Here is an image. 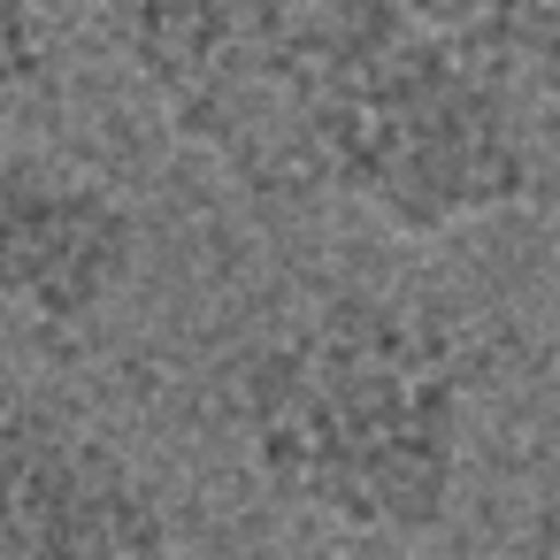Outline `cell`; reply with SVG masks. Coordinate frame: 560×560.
<instances>
[{"instance_id": "obj_1", "label": "cell", "mask_w": 560, "mask_h": 560, "mask_svg": "<svg viewBox=\"0 0 560 560\" xmlns=\"http://www.w3.org/2000/svg\"><path fill=\"white\" fill-rule=\"evenodd\" d=\"M231 430L277 506L353 545H430L468 491L476 376L438 307L346 284L231 361Z\"/></svg>"}, {"instance_id": "obj_6", "label": "cell", "mask_w": 560, "mask_h": 560, "mask_svg": "<svg viewBox=\"0 0 560 560\" xmlns=\"http://www.w3.org/2000/svg\"><path fill=\"white\" fill-rule=\"evenodd\" d=\"M407 9L506 85L560 70V0H407Z\"/></svg>"}, {"instance_id": "obj_3", "label": "cell", "mask_w": 560, "mask_h": 560, "mask_svg": "<svg viewBox=\"0 0 560 560\" xmlns=\"http://www.w3.org/2000/svg\"><path fill=\"white\" fill-rule=\"evenodd\" d=\"M307 24L315 0H93L101 47L185 139L231 162H254L269 139L284 147V85Z\"/></svg>"}, {"instance_id": "obj_5", "label": "cell", "mask_w": 560, "mask_h": 560, "mask_svg": "<svg viewBox=\"0 0 560 560\" xmlns=\"http://www.w3.org/2000/svg\"><path fill=\"white\" fill-rule=\"evenodd\" d=\"M147 269L139 200L62 154V147H0V323L78 338L101 330Z\"/></svg>"}, {"instance_id": "obj_7", "label": "cell", "mask_w": 560, "mask_h": 560, "mask_svg": "<svg viewBox=\"0 0 560 560\" xmlns=\"http://www.w3.org/2000/svg\"><path fill=\"white\" fill-rule=\"evenodd\" d=\"M55 78V16L47 0H0V131H9Z\"/></svg>"}, {"instance_id": "obj_4", "label": "cell", "mask_w": 560, "mask_h": 560, "mask_svg": "<svg viewBox=\"0 0 560 560\" xmlns=\"http://www.w3.org/2000/svg\"><path fill=\"white\" fill-rule=\"evenodd\" d=\"M0 560H177L139 453L70 399H0Z\"/></svg>"}, {"instance_id": "obj_2", "label": "cell", "mask_w": 560, "mask_h": 560, "mask_svg": "<svg viewBox=\"0 0 560 560\" xmlns=\"http://www.w3.org/2000/svg\"><path fill=\"white\" fill-rule=\"evenodd\" d=\"M284 154L384 238L438 246L537 192L522 101L407 0H315L284 85Z\"/></svg>"}, {"instance_id": "obj_9", "label": "cell", "mask_w": 560, "mask_h": 560, "mask_svg": "<svg viewBox=\"0 0 560 560\" xmlns=\"http://www.w3.org/2000/svg\"><path fill=\"white\" fill-rule=\"evenodd\" d=\"M552 560H560V552H552Z\"/></svg>"}, {"instance_id": "obj_8", "label": "cell", "mask_w": 560, "mask_h": 560, "mask_svg": "<svg viewBox=\"0 0 560 560\" xmlns=\"http://www.w3.org/2000/svg\"><path fill=\"white\" fill-rule=\"evenodd\" d=\"M353 560H445L430 545H353Z\"/></svg>"}]
</instances>
